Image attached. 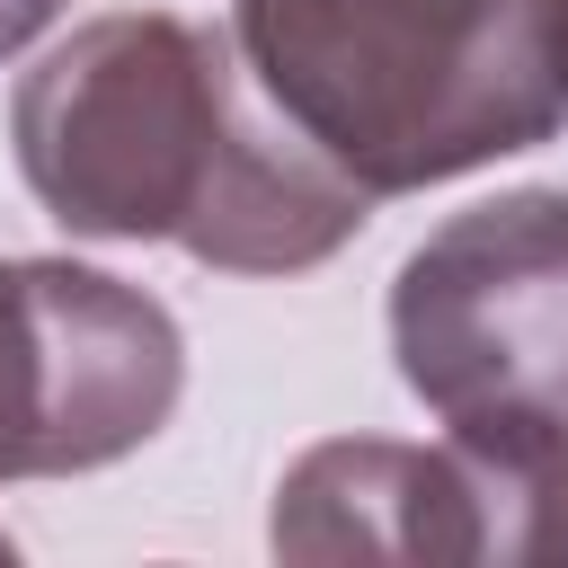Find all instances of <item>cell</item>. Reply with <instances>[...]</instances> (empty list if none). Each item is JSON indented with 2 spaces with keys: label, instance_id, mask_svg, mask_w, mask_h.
Here are the masks:
<instances>
[{
  "label": "cell",
  "instance_id": "cell-3",
  "mask_svg": "<svg viewBox=\"0 0 568 568\" xmlns=\"http://www.w3.org/2000/svg\"><path fill=\"white\" fill-rule=\"evenodd\" d=\"M275 559H462L559 568L568 559V426L550 417H444V444L337 435L311 444L266 524Z\"/></svg>",
  "mask_w": 568,
  "mask_h": 568
},
{
  "label": "cell",
  "instance_id": "cell-6",
  "mask_svg": "<svg viewBox=\"0 0 568 568\" xmlns=\"http://www.w3.org/2000/svg\"><path fill=\"white\" fill-rule=\"evenodd\" d=\"M53 18H62V0H0V62H9V53H27Z\"/></svg>",
  "mask_w": 568,
  "mask_h": 568
},
{
  "label": "cell",
  "instance_id": "cell-2",
  "mask_svg": "<svg viewBox=\"0 0 568 568\" xmlns=\"http://www.w3.org/2000/svg\"><path fill=\"white\" fill-rule=\"evenodd\" d=\"M231 36L373 204L532 151L568 115L559 0H240Z\"/></svg>",
  "mask_w": 568,
  "mask_h": 568
},
{
  "label": "cell",
  "instance_id": "cell-1",
  "mask_svg": "<svg viewBox=\"0 0 568 568\" xmlns=\"http://www.w3.org/2000/svg\"><path fill=\"white\" fill-rule=\"evenodd\" d=\"M9 142L71 240H178L222 275H302L373 222V195L257 89L240 36L169 9L71 27L18 80Z\"/></svg>",
  "mask_w": 568,
  "mask_h": 568
},
{
  "label": "cell",
  "instance_id": "cell-7",
  "mask_svg": "<svg viewBox=\"0 0 568 568\" xmlns=\"http://www.w3.org/2000/svg\"><path fill=\"white\" fill-rule=\"evenodd\" d=\"M559 80H568V0H559Z\"/></svg>",
  "mask_w": 568,
  "mask_h": 568
},
{
  "label": "cell",
  "instance_id": "cell-5",
  "mask_svg": "<svg viewBox=\"0 0 568 568\" xmlns=\"http://www.w3.org/2000/svg\"><path fill=\"white\" fill-rule=\"evenodd\" d=\"M178 390L186 337L169 302L80 257H0V479L106 470L169 426Z\"/></svg>",
  "mask_w": 568,
  "mask_h": 568
},
{
  "label": "cell",
  "instance_id": "cell-4",
  "mask_svg": "<svg viewBox=\"0 0 568 568\" xmlns=\"http://www.w3.org/2000/svg\"><path fill=\"white\" fill-rule=\"evenodd\" d=\"M390 355L435 417L568 426V186L435 222L390 275Z\"/></svg>",
  "mask_w": 568,
  "mask_h": 568
}]
</instances>
